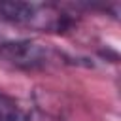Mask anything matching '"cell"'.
Masks as SVG:
<instances>
[{
  "label": "cell",
  "instance_id": "cell-3",
  "mask_svg": "<svg viewBox=\"0 0 121 121\" xmlns=\"http://www.w3.org/2000/svg\"><path fill=\"white\" fill-rule=\"evenodd\" d=\"M0 121H38V119L19 100L0 93Z\"/></svg>",
  "mask_w": 121,
  "mask_h": 121
},
{
  "label": "cell",
  "instance_id": "cell-2",
  "mask_svg": "<svg viewBox=\"0 0 121 121\" xmlns=\"http://www.w3.org/2000/svg\"><path fill=\"white\" fill-rule=\"evenodd\" d=\"M0 57L21 70H43L57 66L64 60V55L47 43L34 40H11L0 43Z\"/></svg>",
  "mask_w": 121,
  "mask_h": 121
},
{
  "label": "cell",
  "instance_id": "cell-1",
  "mask_svg": "<svg viewBox=\"0 0 121 121\" xmlns=\"http://www.w3.org/2000/svg\"><path fill=\"white\" fill-rule=\"evenodd\" d=\"M0 17L36 32H64L74 25L72 13L64 8L42 2H0Z\"/></svg>",
  "mask_w": 121,
  "mask_h": 121
}]
</instances>
